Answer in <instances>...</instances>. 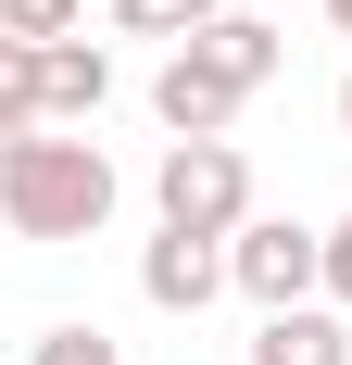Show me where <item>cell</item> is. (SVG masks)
I'll list each match as a JSON object with an SVG mask.
<instances>
[{
    "mask_svg": "<svg viewBox=\"0 0 352 365\" xmlns=\"http://www.w3.org/2000/svg\"><path fill=\"white\" fill-rule=\"evenodd\" d=\"M113 202H126V177H113V151L88 139V126H38V139L0 151V227L13 240H101Z\"/></svg>",
    "mask_w": 352,
    "mask_h": 365,
    "instance_id": "obj_1",
    "label": "cell"
},
{
    "mask_svg": "<svg viewBox=\"0 0 352 365\" xmlns=\"http://www.w3.org/2000/svg\"><path fill=\"white\" fill-rule=\"evenodd\" d=\"M151 215L189 227V240H239L264 202H252V151L239 139H164V164H151Z\"/></svg>",
    "mask_w": 352,
    "mask_h": 365,
    "instance_id": "obj_2",
    "label": "cell"
},
{
    "mask_svg": "<svg viewBox=\"0 0 352 365\" xmlns=\"http://www.w3.org/2000/svg\"><path fill=\"white\" fill-rule=\"evenodd\" d=\"M227 277H239V302H252V315L327 302V227H302V215H252L239 240H227Z\"/></svg>",
    "mask_w": 352,
    "mask_h": 365,
    "instance_id": "obj_3",
    "label": "cell"
},
{
    "mask_svg": "<svg viewBox=\"0 0 352 365\" xmlns=\"http://www.w3.org/2000/svg\"><path fill=\"white\" fill-rule=\"evenodd\" d=\"M239 76L214 63V51H164V76H151V113H164V139H227L239 126Z\"/></svg>",
    "mask_w": 352,
    "mask_h": 365,
    "instance_id": "obj_4",
    "label": "cell"
},
{
    "mask_svg": "<svg viewBox=\"0 0 352 365\" xmlns=\"http://www.w3.org/2000/svg\"><path fill=\"white\" fill-rule=\"evenodd\" d=\"M239 277H227V240H189V227H151L139 252V302L151 315H202V302H227Z\"/></svg>",
    "mask_w": 352,
    "mask_h": 365,
    "instance_id": "obj_5",
    "label": "cell"
},
{
    "mask_svg": "<svg viewBox=\"0 0 352 365\" xmlns=\"http://www.w3.org/2000/svg\"><path fill=\"white\" fill-rule=\"evenodd\" d=\"M101 101H113V51L101 38H51L38 51V113L51 126H101Z\"/></svg>",
    "mask_w": 352,
    "mask_h": 365,
    "instance_id": "obj_6",
    "label": "cell"
},
{
    "mask_svg": "<svg viewBox=\"0 0 352 365\" xmlns=\"http://www.w3.org/2000/svg\"><path fill=\"white\" fill-rule=\"evenodd\" d=\"M252 365H352V315H340V302H289V315H252Z\"/></svg>",
    "mask_w": 352,
    "mask_h": 365,
    "instance_id": "obj_7",
    "label": "cell"
},
{
    "mask_svg": "<svg viewBox=\"0 0 352 365\" xmlns=\"http://www.w3.org/2000/svg\"><path fill=\"white\" fill-rule=\"evenodd\" d=\"M189 51H214V63L239 76V88H264V76L289 63V38H277V13H239V0H227V13H214V26L189 38Z\"/></svg>",
    "mask_w": 352,
    "mask_h": 365,
    "instance_id": "obj_8",
    "label": "cell"
},
{
    "mask_svg": "<svg viewBox=\"0 0 352 365\" xmlns=\"http://www.w3.org/2000/svg\"><path fill=\"white\" fill-rule=\"evenodd\" d=\"M38 126H51V113H38V51H26V38H0V151L38 139Z\"/></svg>",
    "mask_w": 352,
    "mask_h": 365,
    "instance_id": "obj_9",
    "label": "cell"
},
{
    "mask_svg": "<svg viewBox=\"0 0 352 365\" xmlns=\"http://www.w3.org/2000/svg\"><path fill=\"white\" fill-rule=\"evenodd\" d=\"M214 13H227V0H113V26H126V38H176V51H189Z\"/></svg>",
    "mask_w": 352,
    "mask_h": 365,
    "instance_id": "obj_10",
    "label": "cell"
},
{
    "mask_svg": "<svg viewBox=\"0 0 352 365\" xmlns=\"http://www.w3.org/2000/svg\"><path fill=\"white\" fill-rule=\"evenodd\" d=\"M0 38H26V51H51V38H88V0H0Z\"/></svg>",
    "mask_w": 352,
    "mask_h": 365,
    "instance_id": "obj_11",
    "label": "cell"
},
{
    "mask_svg": "<svg viewBox=\"0 0 352 365\" xmlns=\"http://www.w3.org/2000/svg\"><path fill=\"white\" fill-rule=\"evenodd\" d=\"M26 365H126V340H101V328H76V315H63V328L26 340Z\"/></svg>",
    "mask_w": 352,
    "mask_h": 365,
    "instance_id": "obj_12",
    "label": "cell"
},
{
    "mask_svg": "<svg viewBox=\"0 0 352 365\" xmlns=\"http://www.w3.org/2000/svg\"><path fill=\"white\" fill-rule=\"evenodd\" d=\"M327 302H340V315H352V215L327 227Z\"/></svg>",
    "mask_w": 352,
    "mask_h": 365,
    "instance_id": "obj_13",
    "label": "cell"
},
{
    "mask_svg": "<svg viewBox=\"0 0 352 365\" xmlns=\"http://www.w3.org/2000/svg\"><path fill=\"white\" fill-rule=\"evenodd\" d=\"M340 139H352V76H340Z\"/></svg>",
    "mask_w": 352,
    "mask_h": 365,
    "instance_id": "obj_14",
    "label": "cell"
},
{
    "mask_svg": "<svg viewBox=\"0 0 352 365\" xmlns=\"http://www.w3.org/2000/svg\"><path fill=\"white\" fill-rule=\"evenodd\" d=\"M239 13H289V0H239Z\"/></svg>",
    "mask_w": 352,
    "mask_h": 365,
    "instance_id": "obj_15",
    "label": "cell"
}]
</instances>
